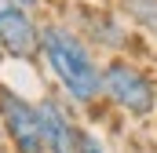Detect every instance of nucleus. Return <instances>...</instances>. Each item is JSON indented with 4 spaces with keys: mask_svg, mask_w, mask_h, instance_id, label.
<instances>
[{
    "mask_svg": "<svg viewBox=\"0 0 157 153\" xmlns=\"http://www.w3.org/2000/svg\"><path fill=\"white\" fill-rule=\"evenodd\" d=\"M102 88H106V95L117 102L121 110H128V113H135V117L154 113V106H157V91H154V84H150V76L139 73L132 62L113 58L102 69Z\"/></svg>",
    "mask_w": 157,
    "mask_h": 153,
    "instance_id": "nucleus-2",
    "label": "nucleus"
},
{
    "mask_svg": "<svg viewBox=\"0 0 157 153\" xmlns=\"http://www.w3.org/2000/svg\"><path fill=\"white\" fill-rule=\"evenodd\" d=\"M40 51H44L48 66L55 69L62 91L73 102L88 106V102H95L106 91L102 88V69L95 66L91 51L84 47V40L73 29H66V26H44L40 29Z\"/></svg>",
    "mask_w": 157,
    "mask_h": 153,
    "instance_id": "nucleus-1",
    "label": "nucleus"
},
{
    "mask_svg": "<svg viewBox=\"0 0 157 153\" xmlns=\"http://www.w3.org/2000/svg\"><path fill=\"white\" fill-rule=\"evenodd\" d=\"M0 117H4V128H7V135H11L18 153H48L44 124H40L37 106H29L22 95L0 88Z\"/></svg>",
    "mask_w": 157,
    "mask_h": 153,
    "instance_id": "nucleus-3",
    "label": "nucleus"
},
{
    "mask_svg": "<svg viewBox=\"0 0 157 153\" xmlns=\"http://www.w3.org/2000/svg\"><path fill=\"white\" fill-rule=\"evenodd\" d=\"M0 47L11 51V55H18V58L33 55L40 47V29L33 26V18L18 4H11V7L0 11Z\"/></svg>",
    "mask_w": 157,
    "mask_h": 153,
    "instance_id": "nucleus-4",
    "label": "nucleus"
},
{
    "mask_svg": "<svg viewBox=\"0 0 157 153\" xmlns=\"http://www.w3.org/2000/svg\"><path fill=\"white\" fill-rule=\"evenodd\" d=\"M37 110H40V124H44L48 153H80V131L73 128V120L62 113V106L55 99H44Z\"/></svg>",
    "mask_w": 157,
    "mask_h": 153,
    "instance_id": "nucleus-5",
    "label": "nucleus"
},
{
    "mask_svg": "<svg viewBox=\"0 0 157 153\" xmlns=\"http://www.w3.org/2000/svg\"><path fill=\"white\" fill-rule=\"evenodd\" d=\"M124 4H128V11H132L143 26H150L157 33V0H124Z\"/></svg>",
    "mask_w": 157,
    "mask_h": 153,
    "instance_id": "nucleus-6",
    "label": "nucleus"
},
{
    "mask_svg": "<svg viewBox=\"0 0 157 153\" xmlns=\"http://www.w3.org/2000/svg\"><path fill=\"white\" fill-rule=\"evenodd\" d=\"M80 153H106V150H102V142H99L95 135L80 131Z\"/></svg>",
    "mask_w": 157,
    "mask_h": 153,
    "instance_id": "nucleus-7",
    "label": "nucleus"
},
{
    "mask_svg": "<svg viewBox=\"0 0 157 153\" xmlns=\"http://www.w3.org/2000/svg\"><path fill=\"white\" fill-rule=\"evenodd\" d=\"M15 4H18V7H29V4H37V0H15Z\"/></svg>",
    "mask_w": 157,
    "mask_h": 153,
    "instance_id": "nucleus-8",
    "label": "nucleus"
}]
</instances>
